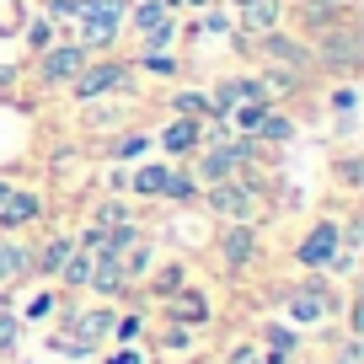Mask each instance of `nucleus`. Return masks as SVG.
Returning a JSON list of instances; mask_svg holds the SVG:
<instances>
[{
	"mask_svg": "<svg viewBox=\"0 0 364 364\" xmlns=\"http://www.w3.org/2000/svg\"><path fill=\"white\" fill-rule=\"evenodd\" d=\"M171 300V321H209V300L198 295V289H177V295H166Z\"/></svg>",
	"mask_w": 364,
	"mask_h": 364,
	"instance_id": "4be33fe9",
	"label": "nucleus"
},
{
	"mask_svg": "<svg viewBox=\"0 0 364 364\" xmlns=\"http://www.w3.org/2000/svg\"><path fill=\"white\" fill-rule=\"evenodd\" d=\"M70 252H75V236H48L43 247L33 252V273H48V279H54V273H59V262H65Z\"/></svg>",
	"mask_w": 364,
	"mask_h": 364,
	"instance_id": "412c9836",
	"label": "nucleus"
},
{
	"mask_svg": "<svg viewBox=\"0 0 364 364\" xmlns=\"http://www.w3.org/2000/svg\"><path fill=\"white\" fill-rule=\"evenodd\" d=\"M338 364H359V338H348V343L338 348Z\"/></svg>",
	"mask_w": 364,
	"mask_h": 364,
	"instance_id": "f704fd0d",
	"label": "nucleus"
},
{
	"mask_svg": "<svg viewBox=\"0 0 364 364\" xmlns=\"http://www.w3.org/2000/svg\"><path fill=\"white\" fill-rule=\"evenodd\" d=\"M0 306H6V289H0Z\"/></svg>",
	"mask_w": 364,
	"mask_h": 364,
	"instance_id": "ea45409f",
	"label": "nucleus"
},
{
	"mask_svg": "<svg viewBox=\"0 0 364 364\" xmlns=\"http://www.w3.org/2000/svg\"><path fill=\"white\" fill-rule=\"evenodd\" d=\"M338 247H343L338 220H316V225H311L306 236H300L295 262H300V268H311V273H327V268H332V257H338Z\"/></svg>",
	"mask_w": 364,
	"mask_h": 364,
	"instance_id": "0eeeda50",
	"label": "nucleus"
},
{
	"mask_svg": "<svg viewBox=\"0 0 364 364\" xmlns=\"http://www.w3.org/2000/svg\"><path fill=\"white\" fill-rule=\"evenodd\" d=\"M321 107H327L332 118H353V113H359V91H353V80H343V86H332L327 97H321Z\"/></svg>",
	"mask_w": 364,
	"mask_h": 364,
	"instance_id": "bb28decb",
	"label": "nucleus"
},
{
	"mask_svg": "<svg viewBox=\"0 0 364 364\" xmlns=\"http://www.w3.org/2000/svg\"><path fill=\"white\" fill-rule=\"evenodd\" d=\"M198 16V33H215V38H230L236 33V11L230 6H220V0H209L204 11H193Z\"/></svg>",
	"mask_w": 364,
	"mask_h": 364,
	"instance_id": "5701e85b",
	"label": "nucleus"
},
{
	"mask_svg": "<svg viewBox=\"0 0 364 364\" xmlns=\"http://www.w3.org/2000/svg\"><path fill=\"white\" fill-rule=\"evenodd\" d=\"M107 364H145V359H139L134 348H124V353H113V359H107Z\"/></svg>",
	"mask_w": 364,
	"mask_h": 364,
	"instance_id": "e433bc0d",
	"label": "nucleus"
},
{
	"mask_svg": "<svg viewBox=\"0 0 364 364\" xmlns=\"http://www.w3.org/2000/svg\"><path fill=\"white\" fill-rule=\"evenodd\" d=\"M177 289H182V268H161L156 273V295L166 300V295H177Z\"/></svg>",
	"mask_w": 364,
	"mask_h": 364,
	"instance_id": "7c9ffc66",
	"label": "nucleus"
},
{
	"mask_svg": "<svg viewBox=\"0 0 364 364\" xmlns=\"http://www.w3.org/2000/svg\"><path fill=\"white\" fill-rule=\"evenodd\" d=\"M43 220V193H33V188H11L6 193V204H0V230H27Z\"/></svg>",
	"mask_w": 364,
	"mask_h": 364,
	"instance_id": "9d476101",
	"label": "nucleus"
},
{
	"mask_svg": "<svg viewBox=\"0 0 364 364\" xmlns=\"http://www.w3.org/2000/svg\"><path fill=\"white\" fill-rule=\"evenodd\" d=\"M43 16L59 33H70V27H75V0H43Z\"/></svg>",
	"mask_w": 364,
	"mask_h": 364,
	"instance_id": "c85d7f7f",
	"label": "nucleus"
},
{
	"mask_svg": "<svg viewBox=\"0 0 364 364\" xmlns=\"http://www.w3.org/2000/svg\"><path fill=\"white\" fill-rule=\"evenodd\" d=\"M198 177L188 171V161H171V177H166V193H161V204H177V209H188V204H198Z\"/></svg>",
	"mask_w": 364,
	"mask_h": 364,
	"instance_id": "a211bd4d",
	"label": "nucleus"
},
{
	"mask_svg": "<svg viewBox=\"0 0 364 364\" xmlns=\"http://www.w3.org/2000/svg\"><path fill=\"white\" fill-rule=\"evenodd\" d=\"M33 273V247L16 230H0V284H22Z\"/></svg>",
	"mask_w": 364,
	"mask_h": 364,
	"instance_id": "9b49d317",
	"label": "nucleus"
},
{
	"mask_svg": "<svg viewBox=\"0 0 364 364\" xmlns=\"http://www.w3.org/2000/svg\"><path fill=\"white\" fill-rule=\"evenodd\" d=\"M262 193H268L262 177L247 166V171H236V177H225V182H209L198 198H204V209H209V215H220L225 225H252L257 209H262Z\"/></svg>",
	"mask_w": 364,
	"mask_h": 364,
	"instance_id": "f257e3e1",
	"label": "nucleus"
},
{
	"mask_svg": "<svg viewBox=\"0 0 364 364\" xmlns=\"http://www.w3.org/2000/svg\"><path fill=\"white\" fill-rule=\"evenodd\" d=\"M124 38H134L139 48H171L182 38V16L171 11L166 0H129Z\"/></svg>",
	"mask_w": 364,
	"mask_h": 364,
	"instance_id": "20e7f679",
	"label": "nucleus"
},
{
	"mask_svg": "<svg viewBox=\"0 0 364 364\" xmlns=\"http://www.w3.org/2000/svg\"><path fill=\"white\" fill-rule=\"evenodd\" d=\"M54 38H59V27H54V22H48V16H43V11H38V16H27V38H22V48H27V59H33V54H43V48H48V43H54Z\"/></svg>",
	"mask_w": 364,
	"mask_h": 364,
	"instance_id": "a878e982",
	"label": "nucleus"
},
{
	"mask_svg": "<svg viewBox=\"0 0 364 364\" xmlns=\"http://www.w3.org/2000/svg\"><path fill=\"white\" fill-rule=\"evenodd\" d=\"M252 156H262V139L225 134V139H209V145H198L193 156H188V171L198 177V188H209V182H225V177H236V171H247Z\"/></svg>",
	"mask_w": 364,
	"mask_h": 364,
	"instance_id": "f03ea898",
	"label": "nucleus"
},
{
	"mask_svg": "<svg viewBox=\"0 0 364 364\" xmlns=\"http://www.w3.org/2000/svg\"><path fill=\"white\" fill-rule=\"evenodd\" d=\"M150 145H156V134L150 129H124L118 139H107V161H139V156H150Z\"/></svg>",
	"mask_w": 364,
	"mask_h": 364,
	"instance_id": "aec40b11",
	"label": "nucleus"
},
{
	"mask_svg": "<svg viewBox=\"0 0 364 364\" xmlns=\"http://www.w3.org/2000/svg\"><path fill=\"white\" fill-rule=\"evenodd\" d=\"M295 134H300L295 113L279 107V102H268V113H262V124H257V134H252V139H262V145H289Z\"/></svg>",
	"mask_w": 364,
	"mask_h": 364,
	"instance_id": "f3484780",
	"label": "nucleus"
},
{
	"mask_svg": "<svg viewBox=\"0 0 364 364\" xmlns=\"http://www.w3.org/2000/svg\"><path fill=\"white\" fill-rule=\"evenodd\" d=\"M220 6H230V11H241V6H247V0H220Z\"/></svg>",
	"mask_w": 364,
	"mask_h": 364,
	"instance_id": "58836bf2",
	"label": "nucleus"
},
{
	"mask_svg": "<svg viewBox=\"0 0 364 364\" xmlns=\"http://www.w3.org/2000/svg\"><path fill=\"white\" fill-rule=\"evenodd\" d=\"M166 177H171V161H139L129 171V193L134 198H161L166 193Z\"/></svg>",
	"mask_w": 364,
	"mask_h": 364,
	"instance_id": "dca6fc26",
	"label": "nucleus"
},
{
	"mask_svg": "<svg viewBox=\"0 0 364 364\" xmlns=\"http://www.w3.org/2000/svg\"><path fill=\"white\" fill-rule=\"evenodd\" d=\"M80 107V129L86 134H113L124 129V102L118 97H91V102H75Z\"/></svg>",
	"mask_w": 364,
	"mask_h": 364,
	"instance_id": "ddd939ff",
	"label": "nucleus"
},
{
	"mask_svg": "<svg viewBox=\"0 0 364 364\" xmlns=\"http://www.w3.org/2000/svg\"><path fill=\"white\" fill-rule=\"evenodd\" d=\"M262 343H268V353H262V364H289V359H295V332H289V327H268V332H262Z\"/></svg>",
	"mask_w": 364,
	"mask_h": 364,
	"instance_id": "393cba45",
	"label": "nucleus"
},
{
	"mask_svg": "<svg viewBox=\"0 0 364 364\" xmlns=\"http://www.w3.org/2000/svg\"><path fill=\"white\" fill-rule=\"evenodd\" d=\"M257 48L262 59H268V65H279V70H289V75H300L306 80L311 70H316V54H311V43L300 33H284V27H279V33H268V38H257Z\"/></svg>",
	"mask_w": 364,
	"mask_h": 364,
	"instance_id": "423d86ee",
	"label": "nucleus"
},
{
	"mask_svg": "<svg viewBox=\"0 0 364 364\" xmlns=\"http://www.w3.org/2000/svg\"><path fill=\"white\" fill-rule=\"evenodd\" d=\"M166 107H171L177 118H198V124H204V118H215L209 86H171V91H166Z\"/></svg>",
	"mask_w": 364,
	"mask_h": 364,
	"instance_id": "2eb2a0df",
	"label": "nucleus"
},
{
	"mask_svg": "<svg viewBox=\"0 0 364 364\" xmlns=\"http://www.w3.org/2000/svg\"><path fill=\"white\" fill-rule=\"evenodd\" d=\"M11 188H16V182L6 177V171H0V204H6V193H11Z\"/></svg>",
	"mask_w": 364,
	"mask_h": 364,
	"instance_id": "4c0bfd02",
	"label": "nucleus"
},
{
	"mask_svg": "<svg viewBox=\"0 0 364 364\" xmlns=\"http://www.w3.org/2000/svg\"><path fill=\"white\" fill-rule=\"evenodd\" d=\"M198 145H204V124H198V118H177V113H171L166 124L156 129V150L166 161H188Z\"/></svg>",
	"mask_w": 364,
	"mask_h": 364,
	"instance_id": "1a4fd4ad",
	"label": "nucleus"
},
{
	"mask_svg": "<svg viewBox=\"0 0 364 364\" xmlns=\"http://www.w3.org/2000/svg\"><path fill=\"white\" fill-rule=\"evenodd\" d=\"M118 220H134V215H129V209L124 204H118V198H102V204H97V225H118Z\"/></svg>",
	"mask_w": 364,
	"mask_h": 364,
	"instance_id": "c756f323",
	"label": "nucleus"
},
{
	"mask_svg": "<svg viewBox=\"0 0 364 364\" xmlns=\"http://www.w3.org/2000/svg\"><path fill=\"white\" fill-rule=\"evenodd\" d=\"M113 338H118V343H134V338H139V316H118V321H113Z\"/></svg>",
	"mask_w": 364,
	"mask_h": 364,
	"instance_id": "2f4dec72",
	"label": "nucleus"
},
{
	"mask_svg": "<svg viewBox=\"0 0 364 364\" xmlns=\"http://www.w3.org/2000/svg\"><path fill=\"white\" fill-rule=\"evenodd\" d=\"M284 22H289V0H247V6L236 11V33L247 38V43L279 33Z\"/></svg>",
	"mask_w": 364,
	"mask_h": 364,
	"instance_id": "6e6552de",
	"label": "nucleus"
},
{
	"mask_svg": "<svg viewBox=\"0 0 364 364\" xmlns=\"http://www.w3.org/2000/svg\"><path fill=\"white\" fill-rule=\"evenodd\" d=\"M86 284L97 289V295H118L129 279H124V268H118L113 252H91V279H86Z\"/></svg>",
	"mask_w": 364,
	"mask_h": 364,
	"instance_id": "6ab92c4d",
	"label": "nucleus"
},
{
	"mask_svg": "<svg viewBox=\"0 0 364 364\" xmlns=\"http://www.w3.org/2000/svg\"><path fill=\"white\" fill-rule=\"evenodd\" d=\"M86 59H91V54L75 43V38H54L43 54H33V86H43V91H65L70 80L80 75V65H86Z\"/></svg>",
	"mask_w": 364,
	"mask_h": 364,
	"instance_id": "39448f33",
	"label": "nucleus"
},
{
	"mask_svg": "<svg viewBox=\"0 0 364 364\" xmlns=\"http://www.w3.org/2000/svg\"><path fill=\"white\" fill-rule=\"evenodd\" d=\"M70 102H91V97H124V91H134V65L118 54H91L86 65H80V75L70 80Z\"/></svg>",
	"mask_w": 364,
	"mask_h": 364,
	"instance_id": "7ed1b4c3",
	"label": "nucleus"
},
{
	"mask_svg": "<svg viewBox=\"0 0 364 364\" xmlns=\"http://www.w3.org/2000/svg\"><path fill=\"white\" fill-rule=\"evenodd\" d=\"M225 364H262V348H252V343H247V348H230Z\"/></svg>",
	"mask_w": 364,
	"mask_h": 364,
	"instance_id": "473e14b6",
	"label": "nucleus"
},
{
	"mask_svg": "<svg viewBox=\"0 0 364 364\" xmlns=\"http://www.w3.org/2000/svg\"><path fill=\"white\" fill-rule=\"evenodd\" d=\"M338 177L353 188V182H359V156H343V161H338Z\"/></svg>",
	"mask_w": 364,
	"mask_h": 364,
	"instance_id": "72a5a7b5",
	"label": "nucleus"
},
{
	"mask_svg": "<svg viewBox=\"0 0 364 364\" xmlns=\"http://www.w3.org/2000/svg\"><path fill=\"white\" fill-rule=\"evenodd\" d=\"M215 247H220V262H225V268H247V262L257 257V225H225Z\"/></svg>",
	"mask_w": 364,
	"mask_h": 364,
	"instance_id": "f8f14e48",
	"label": "nucleus"
},
{
	"mask_svg": "<svg viewBox=\"0 0 364 364\" xmlns=\"http://www.w3.org/2000/svg\"><path fill=\"white\" fill-rule=\"evenodd\" d=\"M166 6H171V11H204L209 0H166Z\"/></svg>",
	"mask_w": 364,
	"mask_h": 364,
	"instance_id": "c9c22d12",
	"label": "nucleus"
},
{
	"mask_svg": "<svg viewBox=\"0 0 364 364\" xmlns=\"http://www.w3.org/2000/svg\"><path fill=\"white\" fill-rule=\"evenodd\" d=\"M16 343H22V316L0 306V359H11V353H16Z\"/></svg>",
	"mask_w": 364,
	"mask_h": 364,
	"instance_id": "cd10ccee",
	"label": "nucleus"
},
{
	"mask_svg": "<svg viewBox=\"0 0 364 364\" xmlns=\"http://www.w3.org/2000/svg\"><path fill=\"white\" fill-rule=\"evenodd\" d=\"M129 65H134V75H150V80H177L182 75V54L177 48H139Z\"/></svg>",
	"mask_w": 364,
	"mask_h": 364,
	"instance_id": "4468645a",
	"label": "nucleus"
},
{
	"mask_svg": "<svg viewBox=\"0 0 364 364\" xmlns=\"http://www.w3.org/2000/svg\"><path fill=\"white\" fill-rule=\"evenodd\" d=\"M54 279H59V284H70V289H86V279H91V252H86V247H75L65 262H59Z\"/></svg>",
	"mask_w": 364,
	"mask_h": 364,
	"instance_id": "b1692460",
	"label": "nucleus"
}]
</instances>
